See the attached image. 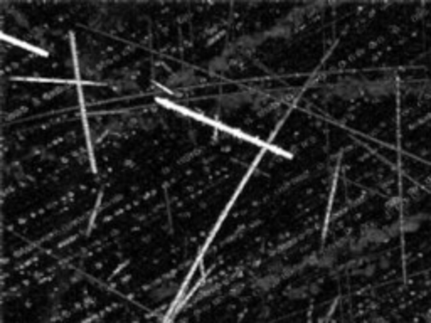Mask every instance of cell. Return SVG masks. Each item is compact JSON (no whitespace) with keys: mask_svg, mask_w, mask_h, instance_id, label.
<instances>
[{"mask_svg":"<svg viewBox=\"0 0 431 323\" xmlns=\"http://www.w3.org/2000/svg\"><path fill=\"white\" fill-rule=\"evenodd\" d=\"M174 290H175V285H174V283H170V281H162V283H158V285L152 290V295H153L157 300H163V298H168V296H170L172 293H174Z\"/></svg>","mask_w":431,"mask_h":323,"instance_id":"obj_3","label":"cell"},{"mask_svg":"<svg viewBox=\"0 0 431 323\" xmlns=\"http://www.w3.org/2000/svg\"><path fill=\"white\" fill-rule=\"evenodd\" d=\"M167 88L170 90H189V88H194L199 85V78L195 76V73L192 69H180L177 73L170 74L165 81Z\"/></svg>","mask_w":431,"mask_h":323,"instance_id":"obj_1","label":"cell"},{"mask_svg":"<svg viewBox=\"0 0 431 323\" xmlns=\"http://www.w3.org/2000/svg\"><path fill=\"white\" fill-rule=\"evenodd\" d=\"M282 280V278L280 276H277V274H273V273H266L265 276H261V278H258V288H261V290H272V288H275V286L278 285V281Z\"/></svg>","mask_w":431,"mask_h":323,"instance_id":"obj_4","label":"cell"},{"mask_svg":"<svg viewBox=\"0 0 431 323\" xmlns=\"http://www.w3.org/2000/svg\"><path fill=\"white\" fill-rule=\"evenodd\" d=\"M243 63L241 57H236V56H229V54H219L216 56L214 59L209 61L207 68H209V73L211 74H216V76H221V74H226L229 71L236 69L239 64Z\"/></svg>","mask_w":431,"mask_h":323,"instance_id":"obj_2","label":"cell"}]
</instances>
